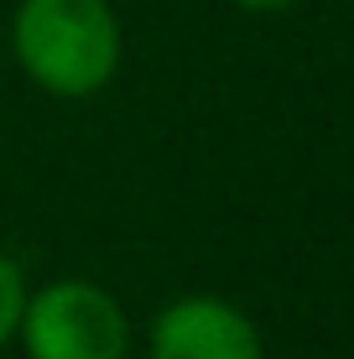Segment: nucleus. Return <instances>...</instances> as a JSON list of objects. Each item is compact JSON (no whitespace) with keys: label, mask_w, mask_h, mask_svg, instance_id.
Segmentation results:
<instances>
[{"label":"nucleus","mask_w":354,"mask_h":359,"mask_svg":"<svg viewBox=\"0 0 354 359\" xmlns=\"http://www.w3.org/2000/svg\"><path fill=\"white\" fill-rule=\"evenodd\" d=\"M16 339L32 359H125L130 323L125 307L104 287L83 276L47 281L42 292H27Z\"/></svg>","instance_id":"f03ea898"},{"label":"nucleus","mask_w":354,"mask_h":359,"mask_svg":"<svg viewBox=\"0 0 354 359\" xmlns=\"http://www.w3.org/2000/svg\"><path fill=\"white\" fill-rule=\"evenodd\" d=\"M229 6H240V11H255V16H271V11H292L297 0H229Z\"/></svg>","instance_id":"39448f33"},{"label":"nucleus","mask_w":354,"mask_h":359,"mask_svg":"<svg viewBox=\"0 0 354 359\" xmlns=\"http://www.w3.org/2000/svg\"><path fill=\"white\" fill-rule=\"evenodd\" d=\"M261 333L235 302L182 297L151 328V359H261Z\"/></svg>","instance_id":"7ed1b4c3"},{"label":"nucleus","mask_w":354,"mask_h":359,"mask_svg":"<svg viewBox=\"0 0 354 359\" xmlns=\"http://www.w3.org/2000/svg\"><path fill=\"white\" fill-rule=\"evenodd\" d=\"M11 47L32 83L63 99H83L115 79L120 21L109 0H21Z\"/></svg>","instance_id":"f257e3e1"},{"label":"nucleus","mask_w":354,"mask_h":359,"mask_svg":"<svg viewBox=\"0 0 354 359\" xmlns=\"http://www.w3.org/2000/svg\"><path fill=\"white\" fill-rule=\"evenodd\" d=\"M21 307H27V276H21V266L11 261L6 250H0V344L16 339Z\"/></svg>","instance_id":"20e7f679"}]
</instances>
